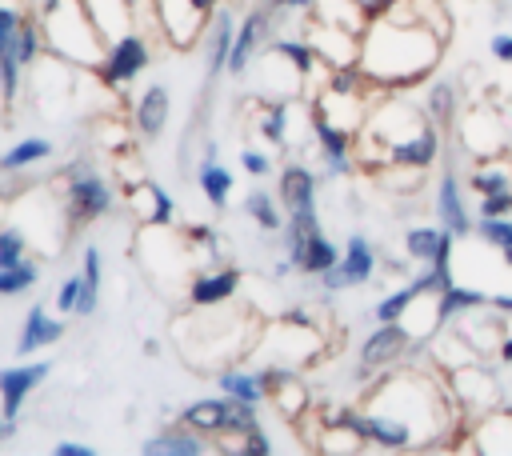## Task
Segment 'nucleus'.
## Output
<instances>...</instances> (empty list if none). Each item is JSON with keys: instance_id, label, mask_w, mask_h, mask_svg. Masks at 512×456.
Listing matches in <instances>:
<instances>
[{"instance_id": "obj_8", "label": "nucleus", "mask_w": 512, "mask_h": 456, "mask_svg": "<svg viewBox=\"0 0 512 456\" xmlns=\"http://www.w3.org/2000/svg\"><path fill=\"white\" fill-rule=\"evenodd\" d=\"M408 344H412V328L404 320H392V324H376L364 344H360V356H356V380H372L380 376L384 368H392L400 356H408Z\"/></svg>"}, {"instance_id": "obj_7", "label": "nucleus", "mask_w": 512, "mask_h": 456, "mask_svg": "<svg viewBox=\"0 0 512 456\" xmlns=\"http://www.w3.org/2000/svg\"><path fill=\"white\" fill-rule=\"evenodd\" d=\"M152 4H156V20L164 28V40L172 48H192L224 0H152Z\"/></svg>"}, {"instance_id": "obj_54", "label": "nucleus", "mask_w": 512, "mask_h": 456, "mask_svg": "<svg viewBox=\"0 0 512 456\" xmlns=\"http://www.w3.org/2000/svg\"><path fill=\"white\" fill-rule=\"evenodd\" d=\"M504 264H508V268H512V248H504Z\"/></svg>"}, {"instance_id": "obj_20", "label": "nucleus", "mask_w": 512, "mask_h": 456, "mask_svg": "<svg viewBox=\"0 0 512 456\" xmlns=\"http://www.w3.org/2000/svg\"><path fill=\"white\" fill-rule=\"evenodd\" d=\"M200 152L204 156H200V168H196V188H200V196L208 200L212 212H228V200H232V188H236L232 168L220 160V148L212 140Z\"/></svg>"}, {"instance_id": "obj_9", "label": "nucleus", "mask_w": 512, "mask_h": 456, "mask_svg": "<svg viewBox=\"0 0 512 456\" xmlns=\"http://www.w3.org/2000/svg\"><path fill=\"white\" fill-rule=\"evenodd\" d=\"M376 264H380V256H376V248H372V240L364 236V232H352L348 240H344V252H340V264H332L324 276H316L320 280V288L332 296V292H348V288H360V284H368L372 276H376Z\"/></svg>"}, {"instance_id": "obj_22", "label": "nucleus", "mask_w": 512, "mask_h": 456, "mask_svg": "<svg viewBox=\"0 0 512 456\" xmlns=\"http://www.w3.org/2000/svg\"><path fill=\"white\" fill-rule=\"evenodd\" d=\"M316 188H320V176L308 164L288 160L280 168V180H276V196L284 204V216H292V212H316Z\"/></svg>"}, {"instance_id": "obj_21", "label": "nucleus", "mask_w": 512, "mask_h": 456, "mask_svg": "<svg viewBox=\"0 0 512 456\" xmlns=\"http://www.w3.org/2000/svg\"><path fill=\"white\" fill-rule=\"evenodd\" d=\"M308 40L312 48L320 52V60L328 68H340V64H356L360 56V32L344 28V24H328V20H312L308 28Z\"/></svg>"}, {"instance_id": "obj_29", "label": "nucleus", "mask_w": 512, "mask_h": 456, "mask_svg": "<svg viewBox=\"0 0 512 456\" xmlns=\"http://www.w3.org/2000/svg\"><path fill=\"white\" fill-rule=\"evenodd\" d=\"M288 124H292V100L288 96H276L268 104H256V132H260V140L284 148L288 144Z\"/></svg>"}, {"instance_id": "obj_34", "label": "nucleus", "mask_w": 512, "mask_h": 456, "mask_svg": "<svg viewBox=\"0 0 512 456\" xmlns=\"http://www.w3.org/2000/svg\"><path fill=\"white\" fill-rule=\"evenodd\" d=\"M40 284V260H20V264H12V268H4L0 272V300H12V296H24V292H32Z\"/></svg>"}, {"instance_id": "obj_19", "label": "nucleus", "mask_w": 512, "mask_h": 456, "mask_svg": "<svg viewBox=\"0 0 512 456\" xmlns=\"http://www.w3.org/2000/svg\"><path fill=\"white\" fill-rule=\"evenodd\" d=\"M168 116H172V92H168V84H148L136 96L128 124H132V132L140 140H160L164 128H168Z\"/></svg>"}, {"instance_id": "obj_46", "label": "nucleus", "mask_w": 512, "mask_h": 456, "mask_svg": "<svg viewBox=\"0 0 512 456\" xmlns=\"http://www.w3.org/2000/svg\"><path fill=\"white\" fill-rule=\"evenodd\" d=\"M52 456H96V448L84 444V440H56L52 444Z\"/></svg>"}, {"instance_id": "obj_17", "label": "nucleus", "mask_w": 512, "mask_h": 456, "mask_svg": "<svg viewBox=\"0 0 512 456\" xmlns=\"http://www.w3.org/2000/svg\"><path fill=\"white\" fill-rule=\"evenodd\" d=\"M124 200H128V208L136 212L140 224H160V228L176 224V200H172V192L160 180H148L144 176V180L128 184L124 188Z\"/></svg>"}, {"instance_id": "obj_13", "label": "nucleus", "mask_w": 512, "mask_h": 456, "mask_svg": "<svg viewBox=\"0 0 512 456\" xmlns=\"http://www.w3.org/2000/svg\"><path fill=\"white\" fill-rule=\"evenodd\" d=\"M48 372H52V364L48 360H32V356H24L20 364L0 368V412L8 420H20L28 396L48 380Z\"/></svg>"}, {"instance_id": "obj_27", "label": "nucleus", "mask_w": 512, "mask_h": 456, "mask_svg": "<svg viewBox=\"0 0 512 456\" xmlns=\"http://www.w3.org/2000/svg\"><path fill=\"white\" fill-rule=\"evenodd\" d=\"M340 252H344V248H336V244L328 240V232H324V228H316V232L296 248L292 268H296V272H304V276H324L332 264H340Z\"/></svg>"}, {"instance_id": "obj_6", "label": "nucleus", "mask_w": 512, "mask_h": 456, "mask_svg": "<svg viewBox=\"0 0 512 456\" xmlns=\"http://www.w3.org/2000/svg\"><path fill=\"white\" fill-rule=\"evenodd\" d=\"M152 64V40L140 28L120 32L116 40H108V52L96 68V80L104 92H124L128 84H136Z\"/></svg>"}, {"instance_id": "obj_24", "label": "nucleus", "mask_w": 512, "mask_h": 456, "mask_svg": "<svg viewBox=\"0 0 512 456\" xmlns=\"http://www.w3.org/2000/svg\"><path fill=\"white\" fill-rule=\"evenodd\" d=\"M432 208H436L440 224H444L452 236H468V232L476 228V224H472V216H468L464 192H460V176H456L452 168H444V172H440V180H436V196H432Z\"/></svg>"}, {"instance_id": "obj_2", "label": "nucleus", "mask_w": 512, "mask_h": 456, "mask_svg": "<svg viewBox=\"0 0 512 456\" xmlns=\"http://www.w3.org/2000/svg\"><path fill=\"white\" fill-rule=\"evenodd\" d=\"M452 396L444 392V384H436L428 372L420 368H392L380 372L376 384L364 396V408L384 412L400 424H408L416 432L420 448H432L436 436L452 432Z\"/></svg>"}, {"instance_id": "obj_25", "label": "nucleus", "mask_w": 512, "mask_h": 456, "mask_svg": "<svg viewBox=\"0 0 512 456\" xmlns=\"http://www.w3.org/2000/svg\"><path fill=\"white\" fill-rule=\"evenodd\" d=\"M212 380H216V392H224V396H236V400H244L252 408L268 404V384H264V376L256 368L224 364L220 372H212Z\"/></svg>"}, {"instance_id": "obj_4", "label": "nucleus", "mask_w": 512, "mask_h": 456, "mask_svg": "<svg viewBox=\"0 0 512 456\" xmlns=\"http://www.w3.org/2000/svg\"><path fill=\"white\" fill-rule=\"evenodd\" d=\"M60 208H64V228H72V232L88 228L116 208V188L96 164L72 160L60 172Z\"/></svg>"}, {"instance_id": "obj_38", "label": "nucleus", "mask_w": 512, "mask_h": 456, "mask_svg": "<svg viewBox=\"0 0 512 456\" xmlns=\"http://www.w3.org/2000/svg\"><path fill=\"white\" fill-rule=\"evenodd\" d=\"M24 256H28V232L16 228V224H4L0 228V272L12 268V264H20Z\"/></svg>"}, {"instance_id": "obj_49", "label": "nucleus", "mask_w": 512, "mask_h": 456, "mask_svg": "<svg viewBox=\"0 0 512 456\" xmlns=\"http://www.w3.org/2000/svg\"><path fill=\"white\" fill-rule=\"evenodd\" d=\"M352 4L364 12V20H376V16H384V12H388L396 0H352Z\"/></svg>"}, {"instance_id": "obj_11", "label": "nucleus", "mask_w": 512, "mask_h": 456, "mask_svg": "<svg viewBox=\"0 0 512 456\" xmlns=\"http://www.w3.org/2000/svg\"><path fill=\"white\" fill-rule=\"evenodd\" d=\"M24 4L16 0H0V88H4V104L8 112L16 108L20 100V76H24V64H20V20H24Z\"/></svg>"}, {"instance_id": "obj_31", "label": "nucleus", "mask_w": 512, "mask_h": 456, "mask_svg": "<svg viewBox=\"0 0 512 456\" xmlns=\"http://www.w3.org/2000/svg\"><path fill=\"white\" fill-rule=\"evenodd\" d=\"M244 212H248V220L256 224V228H264V232H284V204H280V196H272L268 188H248V196H244Z\"/></svg>"}, {"instance_id": "obj_41", "label": "nucleus", "mask_w": 512, "mask_h": 456, "mask_svg": "<svg viewBox=\"0 0 512 456\" xmlns=\"http://www.w3.org/2000/svg\"><path fill=\"white\" fill-rule=\"evenodd\" d=\"M476 232H480V240H488L492 248H512V220L508 216H480L476 220Z\"/></svg>"}, {"instance_id": "obj_30", "label": "nucleus", "mask_w": 512, "mask_h": 456, "mask_svg": "<svg viewBox=\"0 0 512 456\" xmlns=\"http://www.w3.org/2000/svg\"><path fill=\"white\" fill-rule=\"evenodd\" d=\"M268 48H272L280 60H288V64L300 72V80H308V76L324 64L308 36H272V40H268Z\"/></svg>"}, {"instance_id": "obj_37", "label": "nucleus", "mask_w": 512, "mask_h": 456, "mask_svg": "<svg viewBox=\"0 0 512 456\" xmlns=\"http://www.w3.org/2000/svg\"><path fill=\"white\" fill-rule=\"evenodd\" d=\"M268 404H276L288 420H296L304 408H308V392H304V384H300V376H292V380H284L272 396H268Z\"/></svg>"}, {"instance_id": "obj_18", "label": "nucleus", "mask_w": 512, "mask_h": 456, "mask_svg": "<svg viewBox=\"0 0 512 456\" xmlns=\"http://www.w3.org/2000/svg\"><path fill=\"white\" fill-rule=\"evenodd\" d=\"M236 28H240V20L232 16L228 4H220L216 16H212L208 28H204V80H216L220 72H228V56H232V44H236Z\"/></svg>"}, {"instance_id": "obj_48", "label": "nucleus", "mask_w": 512, "mask_h": 456, "mask_svg": "<svg viewBox=\"0 0 512 456\" xmlns=\"http://www.w3.org/2000/svg\"><path fill=\"white\" fill-rule=\"evenodd\" d=\"M272 12H312L316 0H264Z\"/></svg>"}, {"instance_id": "obj_51", "label": "nucleus", "mask_w": 512, "mask_h": 456, "mask_svg": "<svg viewBox=\"0 0 512 456\" xmlns=\"http://www.w3.org/2000/svg\"><path fill=\"white\" fill-rule=\"evenodd\" d=\"M16 432H20V420H8V416L0 412V444H4L8 436H16Z\"/></svg>"}, {"instance_id": "obj_43", "label": "nucleus", "mask_w": 512, "mask_h": 456, "mask_svg": "<svg viewBox=\"0 0 512 456\" xmlns=\"http://www.w3.org/2000/svg\"><path fill=\"white\" fill-rule=\"evenodd\" d=\"M80 272H84V280H88L92 288H100V280H104V252H100L96 244H84V252H80Z\"/></svg>"}, {"instance_id": "obj_53", "label": "nucleus", "mask_w": 512, "mask_h": 456, "mask_svg": "<svg viewBox=\"0 0 512 456\" xmlns=\"http://www.w3.org/2000/svg\"><path fill=\"white\" fill-rule=\"evenodd\" d=\"M144 356H160V340H156V336L144 340Z\"/></svg>"}, {"instance_id": "obj_36", "label": "nucleus", "mask_w": 512, "mask_h": 456, "mask_svg": "<svg viewBox=\"0 0 512 456\" xmlns=\"http://www.w3.org/2000/svg\"><path fill=\"white\" fill-rule=\"evenodd\" d=\"M424 112H428L440 128L452 124V116H456V88H452V80H432V84H428Z\"/></svg>"}, {"instance_id": "obj_42", "label": "nucleus", "mask_w": 512, "mask_h": 456, "mask_svg": "<svg viewBox=\"0 0 512 456\" xmlns=\"http://www.w3.org/2000/svg\"><path fill=\"white\" fill-rule=\"evenodd\" d=\"M184 236H188V244H192L204 260H220V236H216L212 224H188Z\"/></svg>"}, {"instance_id": "obj_32", "label": "nucleus", "mask_w": 512, "mask_h": 456, "mask_svg": "<svg viewBox=\"0 0 512 456\" xmlns=\"http://www.w3.org/2000/svg\"><path fill=\"white\" fill-rule=\"evenodd\" d=\"M88 8L108 40H116L120 32L132 28V0H88Z\"/></svg>"}, {"instance_id": "obj_45", "label": "nucleus", "mask_w": 512, "mask_h": 456, "mask_svg": "<svg viewBox=\"0 0 512 456\" xmlns=\"http://www.w3.org/2000/svg\"><path fill=\"white\" fill-rule=\"evenodd\" d=\"M480 216H508L512 212V188L508 192H492V196H480Z\"/></svg>"}, {"instance_id": "obj_12", "label": "nucleus", "mask_w": 512, "mask_h": 456, "mask_svg": "<svg viewBox=\"0 0 512 456\" xmlns=\"http://www.w3.org/2000/svg\"><path fill=\"white\" fill-rule=\"evenodd\" d=\"M240 284H244V272H240L236 264L212 260L208 268H196V272L188 276L184 304H188V308H216V304H228V300H236Z\"/></svg>"}, {"instance_id": "obj_15", "label": "nucleus", "mask_w": 512, "mask_h": 456, "mask_svg": "<svg viewBox=\"0 0 512 456\" xmlns=\"http://www.w3.org/2000/svg\"><path fill=\"white\" fill-rule=\"evenodd\" d=\"M436 160H440V124H436V120H428L420 132H412V136H404V140H396V144L384 148V164H388V168L424 172V168H432Z\"/></svg>"}, {"instance_id": "obj_23", "label": "nucleus", "mask_w": 512, "mask_h": 456, "mask_svg": "<svg viewBox=\"0 0 512 456\" xmlns=\"http://www.w3.org/2000/svg\"><path fill=\"white\" fill-rule=\"evenodd\" d=\"M144 456H208V452H220L204 432L188 428V424H172V428H160L156 436H148L140 444Z\"/></svg>"}, {"instance_id": "obj_28", "label": "nucleus", "mask_w": 512, "mask_h": 456, "mask_svg": "<svg viewBox=\"0 0 512 456\" xmlns=\"http://www.w3.org/2000/svg\"><path fill=\"white\" fill-rule=\"evenodd\" d=\"M484 304H488V292H480V288H464V284H452L448 292H440V296H436L432 324H436V328H444L448 320H456V316H472V312H480Z\"/></svg>"}, {"instance_id": "obj_33", "label": "nucleus", "mask_w": 512, "mask_h": 456, "mask_svg": "<svg viewBox=\"0 0 512 456\" xmlns=\"http://www.w3.org/2000/svg\"><path fill=\"white\" fill-rule=\"evenodd\" d=\"M420 300V292H416V284L408 280V284H400L396 292H388V296H380L376 300V308H372V320L376 324H392V320H404L408 312H412V304Z\"/></svg>"}, {"instance_id": "obj_55", "label": "nucleus", "mask_w": 512, "mask_h": 456, "mask_svg": "<svg viewBox=\"0 0 512 456\" xmlns=\"http://www.w3.org/2000/svg\"><path fill=\"white\" fill-rule=\"evenodd\" d=\"M16 4H24V0H16Z\"/></svg>"}, {"instance_id": "obj_47", "label": "nucleus", "mask_w": 512, "mask_h": 456, "mask_svg": "<svg viewBox=\"0 0 512 456\" xmlns=\"http://www.w3.org/2000/svg\"><path fill=\"white\" fill-rule=\"evenodd\" d=\"M488 48H492V56H496L500 64H512V32H496V36L488 40Z\"/></svg>"}, {"instance_id": "obj_3", "label": "nucleus", "mask_w": 512, "mask_h": 456, "mask_svg": "<svg viewBox=\"0 0 512 456\" xmlns=\"http://www.w3.org/2000/svg\"><path fill=\"white\" fill-rule=\"evenodd\" d=\"M40 24H44L48 56H60V60L92 68V72L100 68V60L108 52V36L96 24L88 0H44Z\"/></svg>"}, {"instance_id": "obj_44", "label": "nucleus", "mask_w": 512, "mask_h": 456, "mask_svg": "<svg viewBox=\"0 0 512 456\" xmlns=\"http://www.w3.org/2000/svg\"><path fill=\"white\" fill-rule=\"evenodd\" d=\"M240 168L252 176V180H264L272 172V156L260 152V148H240Z\"/></svg>"}, {"instance_id": "obj_52", "label": "nucleus", "mask_w": 512, "mask_h": 456, "mask_svg": "<svg viewBox=\"0 0 512 456\" xmlns=\"http://www.w3.org/2000/svg\"><path fill=\"white\" fill-rule=\"evenodd\" d=\"M500 360H504V364H512V332L500 340Z\"/></svg>"}, {"instance_id": "obj_50", "label": "nucleus", "mask_w": 512, "mask_h": 456, "mask_svg": "<svg viewBox=\"0 0 512 456\" xmlns=\"http://www.w3.org/2000/svg\"><path fill=\"white\" fill-rule=\"evenodd\" d=\"M488 304H492L500 316H512V292H496V296H488Z\"/></svg>"}, {"instance_id": "obj_39", "label": "nucleus", "mask_w": 512, "mask_h": 456, "mask_svg": "<svg viewBox=\"0 0 512 456\" xmlns=\"http://www.w3.org/2000/svg\"><path fill=\"white\" fill-rule=\"evenodd\" d=\"M80 296H84V272H72V276H64V280L56 284L52 308H56L60 316H76V308H80Z\"/></svg>"}, {"instance_id": "obj_40", "label": "nucleus", "mask_w": 512, "mask_h": 456, "mask_svg": "<svg viewBox=\"0 0 512 456\" xmlns=\"http://www.w3.org/2000/svg\"><path fill=\"white\" fill-rule=\"evenodd\" d=\"M468 188L480 192V196H492V192H508L512 188V176L500 168V164H488V168H476L468 176Z\"/></svg>"}, {"instance_id": "obj_26", "label": "nucleus", "mask_w": 512, "mask_h": 456, "mask_svg": "<svg viewBox=\"0 0 512 456\" xmlns=\"http://www.w3.org/2000/svg\"><path fill=\"white\" fill-rule=\"evenodd\" d=\"M52 156H56V144L48 136H20L16 144H8L0 152V176H24Z\"/></svg>"}, {"instance_id": "obj_35", "label": "nucleus", "mask_w": 512, "mask_h": 456, "mask_svg": "<svg viewBox=\"0 0 512 456\" xmlns=\"http://www.w3.org/2000/svg\"><path fill=\"white\" fill-rule=\"evenodd\" d=\"M440 236H444V224H416L404 232V256L408 260H420V264H432L436 248H440Z\"/></svg>"}, {"instance_id": "obj_1", "label": "nucleus", "mask_w": 512, "mask_h": 456, "mask_svg": "<svg viewBox=\"0 0 512 456\" xmlns=\"http://www.w3.org/2000/svg\"><path fill=\"white\" fill-rule=\"evenodd\" d=\"M444 20L448 12L440 0H396L360 32V72L384 92L424 80L440 64V48L448 40Z\"/></svg>"}, {"instance_id": "obj_10", "label": "nucleus", "mask_w": 512, "mask_h": 456, "mask_svg": "<svg viewBox=\"0 0 512 456\" xmlns=\"http://www.w3.org/2000/svg\"><path fill=\"white\" fill-rule=\"evenodd\" d=\"M308 128H312V140H316L324 176H348L356 168V132L344 128V124H336V120H328L320 108H312Z\"/></svg>"}, {"instance_id": "obj_5", "label": "nucleus", "mask_w": 512, "mask_h": 456, "mask_svg": "<svg viewBox=\"0 0 512 456\" xmlns=\"http://www.w3.org/2000/svg\"><path fill=\"white\" fill-rule=\"evenodd\" d=\"M180 424L204 432V436H244L260 424V408L236 400V396H204V400H192L176 412Z\"/></svg>"}, {"instance_id": "obj_14", "label": "nucleus", "mask_w": 512, "mask_h": 456, "mask_svg": "<svg viewBox=\"0 0 512 456\" xmlns=\"http://www.w3.org/2000/svg\"><path fill=\"white\" fill-rule=\"evenodd\" d=\"M272 16H276V12H272L268 4H260V8H252V12L240 20V28H236V44H232V56H228V76H244V72L256 64L260 48H268Z\"/></svg>"}, {"instance_id": "obj_16", "label": "nucleus", "mask_w": 512, "mask_h": 456, "mask_svg": "<svg viewBox=\"0 0 512 456\" xmlns=\"http://www.w3.org/2000/svg\"><path fill=\"white\" fill-rule=\"evenodd\" d=\"M68 332V316H60L52 304H32L24 312V324H20V336H16V356H32L40 348H52L56 340H64Z\"/></svg>"}]
</instances>
